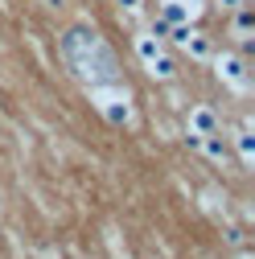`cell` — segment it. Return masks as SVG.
I'll return each mask as SVG.
<instances>
[{"instance_id":"6","label":"cell","mask_w":255,"mask_h":259,"mask_svg":"<svg viewBox=\"0 0 255 259\" xmlns=\"http://www.w3.org/2000/svg\"><path fill=\"white\" fill-rule=\"evenodd\" d=\"M198 152H202L206 160H218V165H227V156H231V148H227V136H218V132H210V136H198Z\"/></svg>"},{"instance_id":"3","label":"cell","mask_w":255,"mask_h":259,"mask_svg":"<svg viewBox=\"0 0 255 259\" xmlns=\"http://www.w3.org/2000/svg\"><path fill=\"white\" fill-rule=\"evenodd\" d=\"M177 50H185L194 62H210L214 58V41H210V33H202V29H194V25H169V33H165Z\"/></svg>"},{"instance_id":"13","label":"cell","mask_w":255,"mask_h":259,"mask_svg":"<svg viewBox=\"0 0 255 259\" xmlns=\"http://www.w3.org/2000/svg\"><path fill=\"white\" fill-rule=\"evenodd\" d=\"M239 259H251V255H239Z\"/></svg>"},{"instance_id":"12","label":"cell","mask_w":255,"mask_h":259,"mask_svg":"<svg viewBox=\"0 0 255 259\" xmlns=\"http://www.w3.org/2000/svg\"><path fill=\"white\" fill-rule=\"evenodd\" d=\"M214 5H218V9H227V13H235L239 5H247V0H214Z\"/></svg>"},{"instance_id":"7","label":"cell","mask_w":255,"mask_h":259,"mask_svg":"<svg viewBox=\"0 0 255 259\" xmlns=\"http://www.w3.org/2000/svg\"><path fill=\"white\" fill-rule=\"evenodd\" d=\"M231 33H235V37H239L243 46H251V33H255V9H251V5H239V9H235Z\"/></svg>"},{"instance_id":"10","label":"cell","mask_w":255,"mask_h":259,"mask_svg":"<svg viewBox=\"0 0 255 259\" xmlns=\"http://www.w3.org/2000/svg\"><path fill=\"white\" fill-rule=\"evenodd\" d=\"M148 74H152V78H161V82H169V78H177V62H173L169 54H161L156 62H148Z\"/></svg>"},{"instance_id":"5","label":"cell","mask_w":255,"mask_h":259,"mask_svg":"<svg viewBox=\"0 0 255 259\" xmlns=\"http://www.w3.org/2000/svg\"><path fill=\"white\" fill-rule=\"evenodd\" d=\"M185 132H198V136H210V132H222V119L210 103H198V107H189L185 115Z\"/></svg>"},{"instance_id":"8","label":"cell","mask_w":255,"mask_h":259,"mask_svg":"<svg viewBox=\"0 0 255 259\" xmlns=\"http://www.w3.org/2000/svg\"><path fill=\"white\" fill-rule=\"evenodd\" d=\"M136 54H140V62L148 66V62H156V58L165 54V46H161V37H156V33H148V29H144V33H136Z\"/></svg>"},{"instance_id":"9","label":"cell","mask_w":255,"mask_h":259,"mask_svg":"<svg viewBox=\"0 0 255 259\" xmlns=\"http://www.w3.org/2000/svg\"><path fill=\"white\" fill-rule=\"evenodd\" d=\"M235 148H239V165H243V169H251V165H255V136L247 132V127L235 136Z\"/></svg>"},{"instance_id":"1","label":"cell","mask_w":255,"mask_h":259,"mask_svg":"<svg viewBox=\"0 0 255 259\" xmlns=\"http://www.w3.org/2000/svg\"><path fill=\"white\" fill-rule=\"evenodd\" d=\"M58 54L66 62V70L91 91V87H111L119 82V62L111 54V46L95 33L91 25H70L58 37Z\"/></svg>"},{"instance_id":"11","label":"cell","mask_w":255,"mask_h":259,"mask_svg":"<svg viewBox=\"0 0 255 259\" xmlns=\"http://www.w3.org/2000/svg\"><path fill=\"white\" fill-rule=\"evenodd\" d=\"M115 5H119L123 13H140V9H144V5H140V0H115Z\"/></svg>"},{"instance_id":"4","label":"cell","mask_w":255,"mask_h":259,"mask_svg":"<svg viewBox=\"0 0 255 259\" xmlns=\"http://www.w3.org/2000/svg\"><path fill=\"white\" fill-rule=\"evenodd\" d=\"M214 78L222 82V87H231L235 95H247V87H251V78H247V58L243 54H214Z\"/></svg>"},{"instance_id":"2","label":"cell","mask_w":255,"mask_h":259,"mask_svg":"<svg viewBox=\"0 0 255 259\" xmlns=\"http://www.w3.org/2000/svg\"><path fill=\"white\" fill-rule=\"evenodd\" d=\"M91 99H95V107H99L115 127H128L132 123V95H128V87L119 91V82H111V87H91Z\"/></svg>"}]
</instances>
